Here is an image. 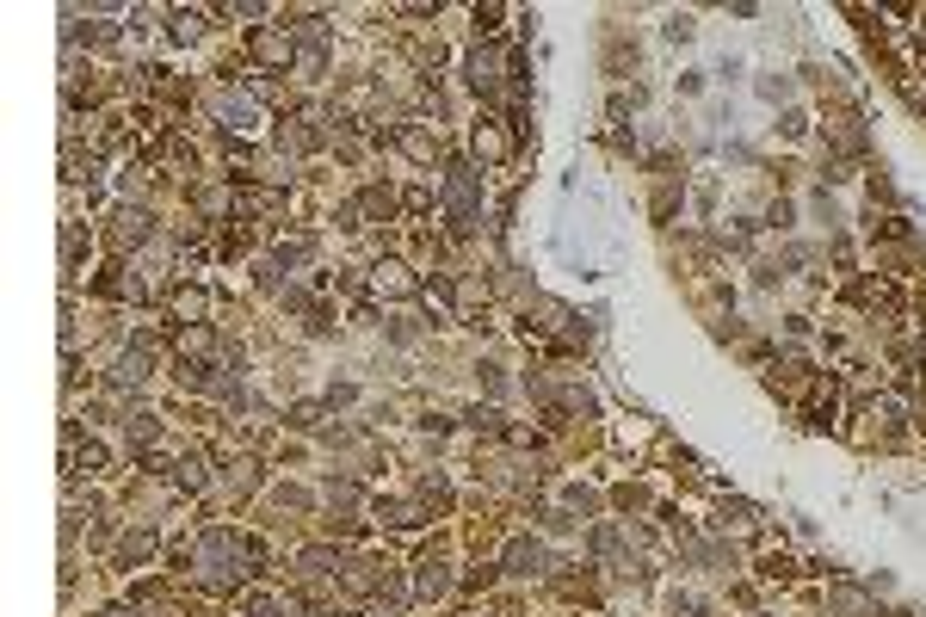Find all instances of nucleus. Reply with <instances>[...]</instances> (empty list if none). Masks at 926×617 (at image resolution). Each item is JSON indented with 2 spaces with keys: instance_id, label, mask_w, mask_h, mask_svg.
I'll use <instances>...</instances> for the list:
<instances>
[{
  "instance_id": "nucleus-20",
  "label": "nucleus",
  "mask_w": 926,
  "mask_h": 617,
  "mask_svg": "<svg viewBox=\"0 0 926 617\" xmlns=\"http://www.w3.org/2000/svg\"><path fill=\"white\" fill-rule=\"evenodd\" d=\"M173 482H180L186 494H204V482H210L204 476V457H173Z\"/></svg>"
},
{
  "instance_id": "nucleus-4",
  "label": "nucleus",
  "mask_w": 926,
  "mask_h": 617,
  "mask_svg": "<svg viewBox=\"0 0 926 617\" xmlns=\"http://www.w3.org/2000/svg\"><path fill=\"white\" fill-rule=\"evenodd\" d=\"M247 56H254L260 68H284V62H297V31H291V25H260L254 38H247Z\"/></svg>"
},
{
  "instance_id": "nucleus-3",
  "label": "nucleus",
  "mask_w": 926,
  "mask_h": 617,
  "mask_svg": "<svg viewBox=\"0 0 926 617\" xmlns=\"http://www.w3.org/2000/svg\"><path fill=\"white\" fill-rule=\"evenodd\" d=\"M297 81H322L328 75V31H322V19H303L297 25Z\"/></svg>"
},
{
  "instance_id": "nucleus-2",
  "label": "nucleus",
  "mask_w": 926,
  "mask_h": 617,
  "mask_svg": "<svg viewBox=\"0 0 926 617\" xmlns=\"http://www.w3.org/2000/svg\"><path fill=\"white\" fill-rule=\"evenodd\" d=\"M445 210H451V229L470 235L482 223V192H476V167L470 161H451L445 167Z\"/></svg>"
},
{
  "instance_id": "nucleus-19",
  "label": "nucleus",
  "mask_w": 926,
  "mask_h": 617,
  "mask_svg": "<svg viewBox=\"0 0 926 617\" xmlns=\"http://www.w3.org/2000/svg\"><path fill=\"white\" fill-rule=\"evenodd\" d=\"M198 31H204V19H198L192 7H173V13H167V38H173V44H192Z\"/></svg>"
},
{
  "instance_id": "nucleus-29",
  "label": "nucleus",
  "mask_w": 926,
  "mask_h": 617,
  "mask_svg": "<svg viewBox=\"0 0 926 617\" xmlns=\"http://www.w3.org/2000/svg\"><path fill=\"white\" fill-rule=\"evenodd\" d=\"M99 617H142V611H136V605H105Z\"/></svg>"
},
{
  "instance_id": "nucleus-10",
  "label": "nucleus",
  "mask_w": 926,
  "mask_h": 617,
  "mask_svg": "<svg viewBox=\"0 0 926 617\" xmlns=\"http://www.w3.org/2000/svg\"><path fill=\"white\" fill-rule=\"evenodd\" d=\"M408 290H414V278H408V266H402V260L371 266V297H408Z\"/></svg>"
},
{
  "instance_id": "nucleus-21",
  "label": "nucleus",
  "mask_w": 926,
  "mask_h": 617,
  "mask_svg": "<svg viewBox=\"0 0 926 617\" xmlns=\"http://www.w3.org/2000/svg\"><path fill=\"white\" fill-rule=\"evenodd\" d=\"M476 155H482V161H507V155H513V136H501V130L482 124V130H476Z\"/></svg>"
},
{
  "instance_id": "nucleus-5",
  "label": "nucleus",
  "mask_w": 926,
  "mask_h": 617,
  "mask_svg": "<svg viewBox=\"0 0 926 617\" xmlns=\"http://www.w3.org/2000/svg\"><path fill=\"white\" fill-rule=\"evenodd\" d=\"M217 118H223L229 136H260V105H254V93L223 87V93H217Z\"/></svg>"
},
{
  "instance_id": "nucleus-18",
  "label": "nucleus",
  "mask_w": 926,
  "mask_h": 617,
  "mask_svg": "<svg viewBox=\"0 0 926 617\" xmlns=\"http://www.w3.org/2000/svg\"><path fill=\"white\" fill-rule=\"evenodd\" d=\"M371 513H377L383 525H396V531H414V525H420V506H408V500H377Z\"/></svg>"
},
{
  "instance_id": "nucleus-9",
  "label": "nucleus",
  "mask_w": 926,
  "mask_h": 617,
  "mask_svg": "<svg viewBox=\"0 0 926 617\" xmlns=\"http://www.w3.org/2000/svg\"><path fill=\"white\" fill-rule=\"evenodd\" d=\"M278 142H284V149H291V155H315V149H322V118H315V112L291 118V124L278 130Z\"/></svg>"
},
{
  "instance_id": "nucleus-1",
  "label": "nucleus",
  "mask_w": 926,
  "mask_h": 617,
  "mask_svg": "<svg viewBox=\"0 0 926 617\" xmlns=\"http://www.w3.org/2000/svg\"><path fill=\"white\" fill-rule=\"evenodd\" d=\"M192 568H198V580H204L210 593H229V587H241L247 574L266 568V543H260V537H241V531H229V525H217V531H204V537L192 543Z\"/></svg>"
},
{
  "instance_id": "nucleus-25",
  "label": "nucleus",
  "mask_w": 926,
  "mask_h": 617,
  "mask_svg": "<svg viewBox=\"0 0 926 617\" xmlns=\"http://www.w3.org/2000/svg\"><path fill=\"white\" fill-rule=\"evenodd\" d=\"M124 432H130L136 445H155V432H161V426H155V414H130V420H124Z\"/></svg>"
},
{
  "instance_id": "nucleus-7",
  "label": "nucleus",
  "mask_w": 926,
  "mask_h": 617,
  "mask_svg": "<svg viewBox=\"0 0 926 617\" xmlns=\"http://www.w3.org/2000/svg\"><path fill=\"white\" fill-rule=\"evenodd\" d=\"M118 389H136V383H149L155 377V340H136V346H124V358H118Z\"/></svg>"
},
{
  "instance_id": "nucleus-15",
  "label": "nucleus",
  "mask_w": 926,
  "mask_h": 617,
  "mask_svg": "<svg viewBox=\"0 0 926 617\" xmlns=\"http://www.w3.org/2000/svg\"><path fill=\"white\" fill-rule=\"evenodd\" d=\"M173 315H180V328H210V297H204V290H180V297H173Z\"/></svg>"
},
{
  "instance_id": "nucleus-23",
  "label": "nucleus",
  "mask_w": 926,
  "mask_h": 617,
  "mask_svg": "<svg viewBox=\"0 0 926 617\" xmlns=\"http://www.w3.org/2000/svg\"><path fill=\"white\" fill-rule=\"evenodd\" d=\"M62 167H68V179H99V161H93V155L81 161V149H75V142H68V155H62Z\"/></svg>"
},
{
  "instance_id": "nucleus-16",
  "label": "nucleus",
  "mask_w": 926,
  "mask_h": 617,
  "mask_svg": "<svg viewBox=\"0 0 926 617\" xmlns=\"http://www.w3.org/2000/svg\"><path fill=\"white\" fill-rule=\"evenodd\" d=\"M297 568H303L309 580H322V574H346L340 550H322V543H315V550H303V556H297Z\"/></svg>"
},
{
  "instance_id": "nucleus-17",
  "label": "nucleus",
  "mask_w": 926,
  "mask_h": 617,
  "mask_svg": "<svg viewBox=\"0 0 926 617\" xmlns=\"http://www.w3.org/2000/svg\"><path fill=\"white\" fill-rule=\"evenodd\" d=\"M272 260H278L284 272H291V266H309V260H315V235H291V241H278Z\"/></svg>"
},
{
  "instance_id": "nucleus-6",
  "label": "nucleus",
  "mask_w": 926,
  "mask_h": 617,
  "mask_svg": "<svg viewBox=\"0 0 926 617\" xmlns=\"http://www.w3.org/2000/svg\"><path fill=\"white\" fill-rule=\"evenodd\" d=\"M149 235H155V216H149V210H136V204H118V210H112V229H105V241H112L118 253L142 247Z\"/></svg>"
},
{
  "instance_id": "nucleus-8",
  "label": "nucleus",
  "mask_w": 926,
  "mask_h": 617,
  "mask_svg": "<svg viewBox=\"0 0 926 617\" xmlns=\"http://www.w3.org/2000/svg\"><path fill=\"white\" fill-rule=\"evenodd\" d=\"M501 568L507 574H544L550 568V550H544L538 537H513L507 550H501Z\"/></svg>"
},
{
  "instance_id": "nucleus-14",
  "label": "nucleus",
  "mask_w": 926,
  "mask_h": 617,
  "mask_svg": "<svg viewBox=\"0 0 926 617\" xmlns=\"http://www.w3.org/2000/svg\"><path fill=\"white\" fill-rule=\"evenodd\" d=\"M828 611H834V617H883L859 587H834V593H828Z\"/></svg>"
},
{
  "instance_id": "nucleus-27",
  "label": "nucleus",
  "mask_w": 926,
  "mask_h": 617,
  "mask_svg": "<svg viewBox=\"0 0 926 617\" xmlns=\"http://www.w3.org/2000/svg\"><path fill=\"white\" fill-rule=\"evenodd\" d=\"M322 414H328L322 402H303V408H291V426H322Z\"/></svg>"
},
{
  "instance_id": "nucleus-11",
  "label": "nucleus",
  "mask_w": 926,
  "mask_h": 617,
  "mask_svg": "<svg viewBox=\"0 0 926 617\" xmlns=\"http://www.w3.org/2000/svg\"><path fill=\"white\" fill-rule=\"evenodd\" d=\"M340 580H346L352 593H389V568H383V562H352Z\"/></svg>"
},
{
  "instance_id": "nucleus-12",
  "label": "nucleus",
  "mask_w": 926,
  "mask_h": 617,
  "mask_svg": "<svg viewBox=\"0 0 926 617\" xmlns=\"http://www.w3.org/2000/svg\"><path fill=\"white\" fill-rule=\"evenodd\" d=\"M149 556H155V531H149V525L124 531V543H118V568H136V562H149Z\"/></svg>"
},
{
  "instance_id": "nucleus-24",
  "label": "nucleus",
  "mask_w": 926,
  "mask_h": 617,
  "mask_svg": "<svg viewBox=\"0 0 926 617\" xmlns=\"http://www.w3.org/2000/svg\"><path fill=\"white\" fill-rule=\"evenodd\" d=\"M81 253H87V247H81V229L68 223V229H62V266H68V272H81Z\"/></svg>"
},
{
  "instance_id": "nucleus-26",
  "label": "nucleus",
  "mask_w": 926,
  "mask_h": 617,
  "mask_svg": "<svg viewBox=\"0 0 926 617\" xmlns=\"http://www.w3.org/2000/svg\"><path fill=\"white\" fill-rule=\"evenodd\" d=\"M420 506H433V513H445V506H451V488L426 476V482H420Z\"/></svg>"
},
{
  "instance_id": "nucleus-22",
  "label": "nucleus",
  "mask_w": 926,
  "mask_h": 617,
  "mask_svg": "<svg viewBox=\"0 0 926 617\" xmlns=\"http://www.w3.org/2000/svg\"><path fill=\"white\" fill-rule=\"evenodd\" d=\"M396 142L414 161H439V136H426V130H396Z\"/></svg>"
},
{
  "instance_id": "nucleus-28",
  "label": "nucleus",
  "mask_w": 926,
  "mask_h": 617,
  "mask_svg": "<svg viewBox=\"0 0 926 617\" xmlns=\"http://www.w3.org/2000/svg\"><path fill=\"white\" fill-rule=\"evenodd\" d=\"M247 617H291V605H278V599H260L254 611H247Z\"/></svg>"
},
{
  "instance_id": "nucleus-13",
  "label": "nucleus",
  "mask_w": 926,
  "mask_h": 617,
  "mask_svg": "<svg viewBox=\"0 0 926 617\" xmlns=\"http://www.w3.org/2000/svg\"><path fill=\"white\" fill-rule=\"evenodd\" d=\"M451 593V568L445 562H420V574H414V599H445Z\"/></svg>"
}]
</instances>
